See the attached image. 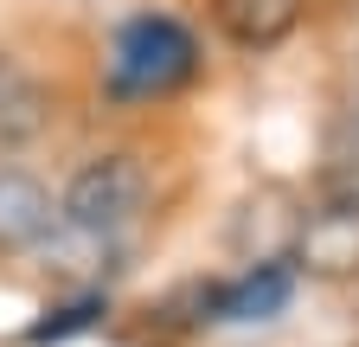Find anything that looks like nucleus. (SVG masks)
<instances>
[{
  "label": "nucleus",
  "mask_w": 359,
  "mask_h": 347,
  "mask_svg": "<svg viewBox=\"0 0 359 347\" xmlns=\"http://www.w3.org/2000/svg\"><path fill=\"white\" fill-rule=\"evenodd\" d=\"M289 289H295V270L289 264H257L238 283L205 289V309H212V322H269V315H283Z\"/></svg>",
  "instance_id": "423d86ee"
},
{
  "label": "nucleus",
  "mask_w": 359,
  "mask_h": 347,
  "mask_svg": "<svg viewBox=\"0 0 359 347\" xmlns=\"http://www.w3.org/2000/svg\"><path fill=\"white\" fill-rule=\"evenodd\" d=\"M199 71V46L193 32L167 20V13H142L116 32V52H109V97H167L180 91Z\"/></svg>",
  "instance_id": "f257e3e1"
},
{
  "label": "nucleus",
  "mask_w": 359,
  "mask_h": 347,
  "mask_svg": "<svg viewBox=\"0 0 359 347\" xmlns=\"http://www.w3.org/2000/svg\"><path fill=\"white\" fill-rule=\"evenodd\" d=\"M97 315H103V296H77V302H65V309H52L45 322H32V347H45V341H71V334H83V328H97Z\"/></svg>",
  "instance_id": "6e6552de"
},
{
  "label": "nucleus",
  "mask_w": 359,
  "mask_h": 347,
  "mask_svg": "<svg viewBox=\"0 0 359 347\" xmlns=\"http://www.w3.org/2000/svg\"><path fill=\"white\" fill-rule=\"evenodd\" d=\"M148 199V174L135 155H97L71 174V187L58 199V219L83 238H116L122 225H135V212Z\"/></svg>",
  "instance_id": "f03ea898"
},
{
  "label": "nucleus",
  "mask_w": 359,
  "mask_h": 347,
  "mask_svg": "<svg viewBox=\"0 0 359 347\" xmlns=\"http://www.w3.org/2000/svg\"><path fill=\"white\" fill-rule=\"evenodd\" d=\"M52 225H58L52 193H45L32 174L0 167V251H32V244L52 238Z\"/></svg>",
  "instance_id": "20e7f679"
},
{
  "label": "nucleus",
  "mask_w": 359,
  "mask_h": 347,
  "mask_svg": "<svg viewBox=\"0 0 359 347\" xmlns=\"http://www.w3.org/2000/svg\"><path fill=\"white\" fill-rule=\"evenodd\" d=\"M39 116H45V97L32 91L13 65H0V142H26L32 129H39Z\"/></svg>",
  "instance_id": "0eeeda50"
},
{
  "label": "nucleus",
  "mask_w": 359,
  "mask_h": 347,
  "mask_svg": "<svg viewBox=\"0 0 359 347\" xmlns=\"http://www.w3.org/2000/svg\"><path fill=\"white\" fill-rule=\"evenodd\" d=\"M302 7L308 0H212V20L238 52H269L302 26Z\"/></svg>",
  "instance_id": "39448f33"
},
{
  "label": "nucleus",
  "mask_w": 359,
  "mask_h": 347,
  "mask_svg": "<svg viewBox=\"0 0 359 347\" xmlns=\"http://www.w3.org/2000/svg\"><path fill=\"white\" fill-rule=\"evenodd\" d=\"M321 199H327V206H359V142L340 148V155L321 167Z\"/></svg>",
  "instance_id": "1a4fd4ad"
},
{
  "label": "nucleus",
  "mask_w": 359,
  "mask_h": 347,
  "mask_svg": "<svg viewBox=\"0 0 359 347\" xmlns=\"http://www.w3.org/2000/svg\"><path fill=\"white\" fill-rule=\"evenodd\" d=\"M289 264L308 270V277H321V283L359 277V206H327L321 199V212H308V219H302Z\"/></svg>",
  "instance_id": "7ed1b4c3"
}]
</instances>
